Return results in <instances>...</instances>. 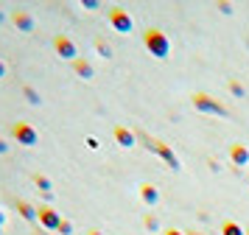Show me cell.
Returning <instances> with one entry per match:
<instances>
[{
	"label": "cell",
	"mask_w": 249,
	"mask_h": 235,
	"mask_svg": "<svg viewBox=\"0 0 249 235\" xmlns=\"http://www.w3.org/2000/svg\"><path fill=\"white\" fill-rule=\"evenodd\" d=\"M73 70H76L81 78H92V65L84 62V59H76V62H73Z\"/></svg>",
	"instance_id": "cell-12"
},
{
	"label": "cell",
	"mask_w": 249,
	"mask_h": 235,
	"mask_svg": "<svg viewBox=\"0 0 249 235\" xmlns=\"http://www.w3.org/2000/svg\"><path fill=\"white\" fill-rule=\"evenodd\" d=\"M36 221L42 224L45 230H56L59 233V224L65 221V218H62L59 210H53L51 204H42V207H36Z\"/></svg>",
	"instance_id": "cell-3"
},
{
	"label": "cell",
	"mask_w": 249,
	"mask_h": 235,
	"mask_svg": "<svg viewBox=\"0 0 249 235\" xmlns=\"http://www.w3.org/2000/svg\"><path fill=\"white\" fill-rule=\"evenodd\" d=\"M143 42H146L148 48V54L151 56H157V59H165L171 51V42H168V36L160 31V28H148L146 36H143Z\"/></svg>",
	"instance_id": "cell-1"
},
{
	"label": "cell",
	"mask_w": 249,
	"mask_h": 235,
	"mask_svg": "<svg viewBox=\"0 0 249 235\" xmlns=\"http://www.w3.org/2000/svg\"><path fill=\"white\" fill-rule=\"evenodd\" d=\"M53 48H56V54L62 56V59H70V62H76L79 59V51H76V45H73V39L70 36H65V34H59L56 39H53Z\"/></svg>",
	"instance_id": "cell-5"
},
{
	"label": "cell",
	"mask_w": 249,
	"mask_h": 235,
	"mask_svg": "<svg viewBox=\"0 0 249 235\" xmlns=\"http://www.w3.org/2000/svg\"><path fill=\"white\" fill-rule=\"evenodd\" d=\"M230 160H232L235 165H249V148L241 145V143H235L232 148H230Z\"/></svg>",
	"instance_id": "cell-8"
},
{
	"label": "cell",
	"mask_w": 249,
	"mask_h": 235,
	"mask_svg": "<svg viewBox=\"0 0 249 235\" xmlns=\"http://www.w3.org/2000/svg\"><path fill=\"white\" fill-rule=\"evenodd\" d=\"M95 48H98V54H101V56H112V51H109V45L104 42V39H98V42H95Z\"/></svg>",
	"instance_id": "cell-16"
},
{
	"label": "cell",
	"mask_w": 249,
	"mask_h": 235,
	"mask_svg": "<svg viewBox=\"0 0 249 235\" xmlns=\"http://www.w3.org/2000/svg\"><path fill=\"white\" fill-rule=\"evenodd\" d=\"M12 22L20 28V31H34V25H36L34 17H31L28 11H14V14H12Z\"/></svg>",
	"instance_id": "cell-7"
},
{
	"label": "cell",
	"mask_w": 249,
	"mask_h": 235,
	"mask_svg": "<svg viewBox=\"0 0 249 235\" xmlns=\"http://www.w3.org/2000/svg\"><path fill=\"white\" fill-rule=\"evenodd\" d=\"M109 22H112V28L118 34H132V28H135V22H132L126 9H112L109 11Z\"/></svg>",
	"instance_id": "cell-4"
},
{
	"label": "cell",
	"mask_w": 249,
	"mask_h": 235,
	"mask_svg": "<svg viewBox=\"0 0 249 235\" xmlns=\"http://www.w3.org/2000/svg\"><path fill=\"white\" fill-rule=\"evenodd\" d=\"M165 235H185V233H179V230H165Z\"/></svg>",
	"instance_id": "cell-22"
},
{
	"label": "cell",
	"mask_w": 249,
	"mask_h": 235,
	"mask_svg": "<svg viewBox=\"0 0 249 235\" xmlns=\"http://www.w3.org/2000/svg\"><path fill=\"white\" fill-rule=\"evenodd\" d=\"M23 92H25V98H28V104H39V92H36L34 87H23Z\"/></svg>",
	"instance_id": "cell-15"
},
{
	"label": "cell",
	"mask_w": 249,
	"mask_h": 235,
	"mask_svg": "<svg viewBox=\"0 0 249 235\" xmlns=\"http://www.w3.org/2000/svg\"><path fill=\"white\" fill-rule=\"evenodd\" d=\"M6 76V62H3V59H0V78Z\"/></svg>",
	"instance_id": "cell-21"
},
{
	"label": "cell",
	"mask_w": 249,
	"mask_h": 235,
	"mask_svg": "<svg viewBox=\"0 0 249 235\" xmlns=\"http://www.w3.org/2000/svg\"><path fill=\"white\" fill-rule=\"evenodd\" d=\"M146 227H148V230H157V218H154V216H148V218H146Z\"/></svg>",
	"instance_id": "cell-18"
},
{
	"label": "cell",
	"mask_w": 249,
	"mask_h": 235,
	"mask_svg": "<svg viewBox=\"0 0 249 235\" xmlns=\"http://www.w3.org/2000/svg\"><path fill=\"white\" fill-rule=\"evenodd\" d=\"M115 140H118V145H124V148H132L135 145V134L129 132L126 126H115Z\"/></svg>",
	"instance_id": "cell-9"
},
{
	"label": "cell",
	"mask_w": 249,
	"mask_h": 235,
	"mask_svg": "<svg viewBox=\"0 0 249 235\" xmlns=\"http://www.w3.org/2000/svg\"><path fill=\"white\" fill-rule=\"evenodd\" d=\"M12 137H14L20 145H28V148L39 143V134H36V129L31 126V123H23V121L12 126Z\"/></svg>",
	"instance_id": "cell-2"
},
{
	"label": "cell",
	"mask_w": 249,
	"mask_h": 235,
	"mask_svg": "<svg viewBox=\"0 0 249 235\" xmlns=\"http://www.w3.org/2000/svg\"><path fill=\"white\" fill-rule=\"evenodd\" d=\"M193 235H196V233H193Z\"/></svg>",
	"instance_id": "cell-27"
},
{
	"label": "cell",
	"mask_w": 249,
	"mask_h": 235,
	"mask_svg": "<svg viewBox=\"0 0 249 235\" xmlns=\"http://www.w3.org/2000/svg\"><path fill=\"white\" fill-rule=\"evenodd\" d=\"M34 182H36V188L42 190V193H51V188H53V185H51V179H48L45 174H36Z\"/></svg>",
	"instance_id": "cell-14"
},
{
	"label": "cell",
	"mask_w": 249,
	"mask_h": 235,
	"mask_svg": "<svg viewBox=\"0 0 249 235\" xmlns=\"http://www.w3.org/2000/svg\"><path fill=\"white\" fill-rule=\"evenodd\" d=\"M59 233H62V235H73V224L62 221V224H59Z\"/></svg>",
	"instance_id": "cell-17"
},
{
	"label": "cell",
	"mask_w": 249,
	"mask_h": 235,
	"mask_svg": "<svg viewBox=\"0 0 249 235\" xmlns=\"http://www.w3.org/2000/svg\"><path fill=\"white\" fill-rule=\"evenodd\" d=\"M221 235H247V230H241L235 221H224L221 224Z\"/></svg>",
	"instance_id": "cell-13"
},
{
	"label": "cell",
	"mask_w": 249,
	"mask_h": 235,
	"mask_svg": "<svg viewBox=\"0 0 249 235\" xmlns=\"http://www.w3.org/2000/svg\"><path fill=\"white\" fill-rule=\"evenodd\" d=\"M17 213H20V216H23L25 221H36V207L34 204H28V201H17Z\"/></svg>",
	"instance_id": "cell-11"
},
{
	"label": "cell",
	"mask_w": 249,
	"mask_h": 235,
	"mask_svg": "<svg viewBox=\"0 0 249 235\" xmlns=\"http://www.w3.org/2000/svg\"><path fill=\"white\" fill-rule=\"evenodd\" d=\"M0 233H3V227H0Z\"/></svg>",
	"instance_id": "cell-25"
},
{
	"label": "cell",
	"mask_w": 249,
	"mask_h": 235,
	"mask_svg": "<svg viewBox=\"0 0 249 235\" xmlns=\"http://www.w3.org/2000/svg\"><path fill=\"white\" fill-rule=\"evenodd\" d=\"M3 224H6V213L0 210V227H3Z\"/></svg>",
	"instance_id": "cell-23"
},
{
	"label": "cell",
	"mask_w": 249,
	"mask_h": 235,
	"mask_svg": "<svg viewBox=\"0 0 249 235\" xmlns=\"http://www.w3.org/2000/svg\"><path fill=\"white\" fill-rule=\"evenodd\" d=\"M193 104H196V109L202 112H215V115H227V109L221 104H213L210 95H193Z\"/></svg>",
	"instance_id": "cell-6"
},
{
	"label": "cell",
	"mask_w": 249,
	"mask_h": 235,
	"mask_svg": "<svg viewBox=\"0 0 249 235\" xmlns=\"http://www.w3.org/2000/svg\"><path fill=\"white\" fill-rule=\"evenodd\" d=\"M140 196H143V201H146L148 207H154V204H157L160 201V193H157V188H154V185H140Z\"/></svg>",
	"instance_id": "cell-10"
},
{
	"label": "cell",
	"mask_w": 249,
	"mask_h": 235,
	"mask_svg": "<svg viewBox=\"0 0 249 235\" xmlns=\"http://www.w3.org/2000/svg\"><path fill=\"white\" fill-rule=\"evenodd\" d=\"M87 145H90V148H98L101 143H98V137H87Z\"/></svg>",
	"instance_id": "cell-19"
},
{
	"label": "cell",
	"mask_w": 249,
	"mask_h": 235,
	"mask_svg": "<svg viewBox=\"0 0 249 235\" xmlns=\"http://www.w3.org/2000/svg\"><path fill=\"white\" fill-rule=\"evenodd\" d=\"M247 235H249V230H247Z\"/></svg>",
	"instance_id": "cell-26"
},
{
	"label": "cell",
	"mask_w": 249,
	"mask_h": 235,
	"mask_svg": "<svg viewBox=\"0 0 249 235\" xmlns=\"http://www.w3.org/2000/svg\"><path fill=\"white\" fill-rule=\"evenodd\" d=\"M6 151H9V143H6V140L0 137V154H6Z\"/></svg>",
	"instance_id": "cell-20"
},
{
	"label": "cell",
	"mask_w": 249,
	"mask_h": 235,
	"mask_svg": "<svg viewBox=\"0 0 249 235\" xmlns=\"http://www.w3.org/2000/svg\"><path fill=\"white\" fill-rule=\"evenodd\" d=\"M90 235H101V230H90Z\"/></svg>",
	"instance_id": "cell-24"
}]
</instances>
